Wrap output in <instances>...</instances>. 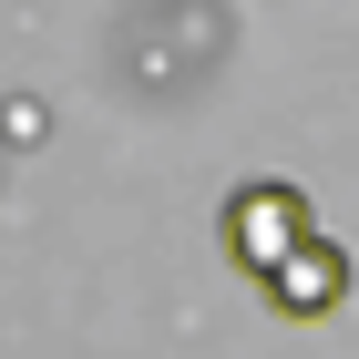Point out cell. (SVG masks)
<instances>
[{
    "label": "cell",
    "mask_w": 359,
    "mask_h": 359,
    "mask_svg": "<svg viewBox=\"0 0 359 359\" xmlns=\"http://www.w3.org/2000/svg\"><path fill=\"white\" fill-rule=\"evenodd\" d=\"M216 236H226V257H236V277H277L308 236H318V216H308V195L287 185V175H257V185L226 195Z\"/></svg>",
    "instance_id": "6da1fadb"
},
{
    "label": "cell",
    "mask_w": 359,
    "mask_h": 359,
    "mask_svg": "<svg viewBox=\"0 0 359 359\" xmlns=\"http://www.w3.org/2000/svg\"><path fill=\"white\" fill-rule=\"evenodd\" d=\"M257 298H267L277 318H329V308L349 298V247H339V236H308L277 277H257Z\"/></svg>",
    "instance_id": "7a4b0ae2"
}]
</instances>
